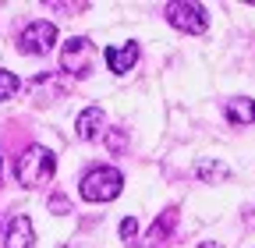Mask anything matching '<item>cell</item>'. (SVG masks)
I'll list each match as a JSON object with an SVG mask.
<instances>
[{"instance_id": "1", "label": "cell", "mask_w": 255, "mask_h": 248, "mask_svg": "<svg viewBox=\"0 0 255 248\" xmlns=\"http://www.w3.org/2000/svg\"><path fill=\"white\" fill-rule=\"evenodd\" d=\"M53 174H57V156L50 149H43V145H28L18 156V163H14V177H18V184H25V188H39V184H46Z\"/></svg>"}, {"instance_id": "2", "label": "cell", "mask_w": 255, "mask_h": 248, "mask_svg": "<svg viewBox=\"0 0 255 248\" xmlns=\"http://www.w3.org/2000/svg\"><path fill=\"white\" fill-rule=\"evenodd\" d=\"M121 188H124L121 170H114V167H92L82 177V188L78 192H82L85 202H110V199L121 195Z\"/></svg>"}, {"instance_id": "3", "label": "cell", "mask_w": 255, "mask_h": 248, "mask_svg": "<svg viewBox=\"0 0 255 248\" xmlns=\"http://www.w3.org/2000/svg\"><path fill=\"white\" fill-rule=\"evenodd\" d=\"M167 21L174 28H181V32H191V36H199L206 32V25H209V14L202 4H191V0H177V4H167Z\"/></svg>"}, {"instance_id": "4", "label": "cell", "mask_w": 255, "mask_h": 248, "mask_svg": "<svg viewBox=\"0 0 255 248\" xmlns=\"http://www.w3.org/2000/svg\"><path fill=\"white\" fill-rule=\"evenodd\" d=\"M60 68L68 71V75H78V78H85L89 71H92V43L85 39V36H75V39H68L60 46Z\"/></svg>"}, {"instance_id": "5", "label": "cell", "mask_w": 255, "mask_h": 248, "mask_svg": "<svg viewBox=\"0 0 255 248\" xmlns=\"http://www.w3.org/2000/svg\"><path fill=\"white\" fill-rule=\"evenodd\" d=\"M53 43H57V25H53V21H32L25 32L18 36L21 53H36V57L50 53V50H53Z\"/></svg>"}, {"instance_id": "6", "label": "cell", "mask_w": 255, "mask_h": 248, "mask_svg": "<svg viewBox=\"0 0 255 248\" xmlns=\"http://www.w3.org/2000/svg\"><path fill=\"white\" fill-rule=\"evenodd\" d=\"M174 227H177V206H170V209L159 213V220H156V224L149 227V234H145V245H149V248H163V245L170 241Z\"/></svg>"}, {"instance_id": "7", "label": "cell", "mask_w": 255, "mask_h": 248, "mask_svg": "<svg viewBox=\"0 0 255 248\" xmlns=\"http://www.w3.org/2000/svg\"><path fill=\"white\" fill-rule=\"evenodd\" d=\"M138 60V43H121V46H107V64L114 75H128Z\"/></svg>"}, {"instance_id": "8", "label": "cell", "mask_w": 255, "mask_h": 248, "mask_svg": "<svg viewBox=\"0 0 255 248\" xmlns=\"http://www.w3.org/2000/svg\"><path fill=\"white\" fill-rule=\"evenodd\" d=\"M32 241H36V231H32V220L25 213H18L11 227H7V245L4 248H32Z\"/></svg>"}, {"instance_id": "9", "label": "cell", "mask_w": 255, "mask_h": 248, "mask_svg": "<svg viewBox=\"0 0 255 248\" xmlns=\"http://www.w3.org/2000/svg\"><path fill=\"white\" fill-rule=\"evenodd\" d=\"M103 124H107V114L100 110V107H89V110H82L78 114V138H85V142H92V138H100V131H103Z\"/></svg>"}, {"instance_id": "10", "label": "cell", "mask_w": 255, "mask_h": 248, "mask_svg": "<svg viewBox=\"0 0 255 248\" xmlns=\"http://www.w3.org/2000/svg\"><path fill=\"white\" fill-rule=\"evenodd\" d=\"M227 121L231 124H255V100H245V96H234V100H227Z\"/></svg>"}, {"instance_id": "11", "label": "cell", "mask_w": 255, "mask_h": 248, "mask_svg": "<svg viewBox=\"0 0 255 248\" xmlns=\"http://www.w3.org/2000/svg\"><path fill=\"white\" fill-rule=\"evenodd\" d=\"M227 174H231V167L220 163V160H202V163H195V177L206 181V184H216V181H223Z\"/></svg>"}, {"instance_id": "12", "label": "cell", "mask_w": 255, "mask_h": 248, "mask_svg": "<svg viewBox=\"0 0 255 248\" xmlns=\"http://www.w3.org/2000/svg\"><path fill=\"white\" fill-rule=\"evenodd\" d=\"M18 75L14 71H0V103H4V100H11L14 96V92H18Z\"/></svg>"}, {"instance_id": "13", "label": "cell", "mask_w": 255, "mask_h": 248, "mask_svg": "<svg viewBox=\"0 0 255 248\" xmlns=\"http://www.w3.org/2000/svg\"><path fill=\"white\" fill-rule=\"evenodd\" d=\"M135 234H138V220H135V216H124V220H121V241L135 245Z\"/></svg>"}, {"instance_id": "14", "label": "cell", "mask_w": 255, "mask_h": 248, "mask_svg": "<svg viewBox=\"0 0 255 248\" xmlns=\"http://www.w3.org/2000/svg\"><path fill=\"white\" fill-rule=\"evenodd\" d=\"M50 209H53V213H68V209H71V202L64 199V195H50Z\"/></svg>"}, {"instance_id": "15", "label": "cell", "mask_w": 255, "mask_h": 248, "mask_svg": "<svg viewBox=\"0 0 255 248\" xmlns=\"http://www.w3.org/2000/svg\"><path fill=\"white\" fill-rule=\"evenodd\" d=\"M124 142H128V138H124V131H110V138H107V145H110L114 152H121V149H124Z\"/></svg>"}, {"instance_id": "16", "label": "cell", "mask_w": 255, "mask_h": 248, "mask_svg": "<svg viewBox=\"0 0 255 248\" xmlns=\"http://www.w3.org/2000/svg\"><path fill=\"white\" fill-rule=\"evenodd\" d=\"M199 248H223V245H220V241H202Z\"/></svg>"}, {"instance_id": "17", "label": "cell", "mask_w": 255, "mask_h": 248, "mask_svg": "<svg viewBox=\"0 0 255 248\" xmlns=\"http://www.w3.org/2000/svg\"><path fill=\"white\" fill-rule=\"evenodd\" d=\"M0 167H4V160H0Z\"/></svg>"}]
</instances>
